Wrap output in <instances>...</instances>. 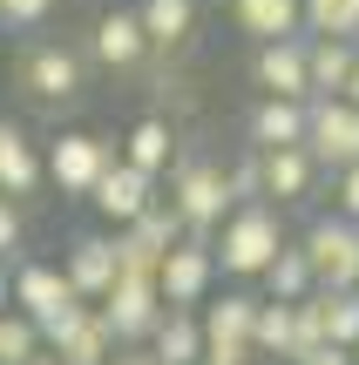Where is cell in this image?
Returning a JSON list of instances; mask_svg holds the SVG:
<instances>
[{"mask_svg":"<svg viewBox=\"0 0 359 365\" xmlns=\"http://www.w3.org/2000/svg\"><path fill=\"white\" fill-rule=\"evenodd\" d=\"M108 365H156V359H149V352H143V345H122V352H116V359H108Z\"/></svg>","mask_w":359,"mask_h":365,"instance_id":"34","label":"cell"},{"mask_svg":"<svg viewBox=\"0 0 359 365\" xmlns=\"http://www.w3.org/2000/svg\"><path fill=\"white\" fill-rule=\"evenodd\" d=\"M251 81L265 102H312V68H305V34L298 41H271L251 54Z\"/></svg>","mask_w":359,"mask_h":365,"instance_id":"11","label":"cell"},{"mask_svg":"<svg viewBox=\"0 0 359 365\" xmlns=\"http://www.w3.org/2000/svg\"><path fill=\"white\" fill-rule=\"evenodd\" d=\"M95 312L108 318V331H116V345H143V339H156V325H163V284L156 277H116V291H108Z\"/></svg>","mask_w":359,"mask_h":365,"instance_id":"7","label":"cell"},{"mask_svg":"<svg viewBox=\"0 0 359 365\" xmlns=\"http://www.w3.org/2000/svg\"><path fill=\"white\" fill-rule=\"evenodd\" d=\"M68 284L81 291L89 304H102L108 291H116V277H122V250H116V230H81L75 244H68Z\"/></svg>","mask_w":359,"mask_h":365,"instance_id":"12","label":"cell"},{"mask_svg":"<svg viewBox=\"0 0 359 365\" xmlns=\"http://www.w3.org/2000/svg\"><path fill=\"white\" fill-rule=\"evenodd\" d=\"M298 244H305V257H312L319 291H359V223H346L333 210V217H312Z\"/></svg>","mask_w":359,"mask_h":365,"instance_id":"4","label":"cell"},{"mask_svg":"<svg viewBox=\"0 0 359 365\" xmlns=\"http://www.w3.org/2000/svg\"><path fill=\"white\" fill-rule=\"evenodd\" d=\"M7 312H14V271L0 264V318H7Z\"/></svg>","mask_w":359,"mask_h":365,"instance_id":"35","label":"cell"},{"mask_svg":"<svg viewBox=\"0 0 359 365\" xmlns=\"http://www.w3.org/2000/svg\"><path fill=\"white\" fill-rule=\"evenodd\" d=\"M14 75H21L27 102L61 108V102H75V95H81V54L68 48V41H27Z\"/></svg>","mask_w":359,"mask_h":365,"instance_id":"5","label":"cell"},{"mask_svg":"<svg viewBox=\"0 0 359 365\" xmlns=\"http://www.w3.org/2000/svg\"><path fill=\"white\" fill-rule=\"evenodd\" d=\"M21 210H14V196H0V264H7V271H14V264H21Z\"/></svg>","mask_w":359,"mask_h":365,"instance_id":"32","label":"cell"},{"mask_svg":"<svg viewBox=\"0 0 359 365\" xmlns=\"http://www.w3.org/2000/svg\"><path fill=\"white\" fill-rule=\"evenodd\" d=\"M116 163H122L116 143L81 135V129H68V135H54V143H48V176H54V190H61V196H95V182L116 170Z\"/></svg>","mask_w":359,"mask_h":365,"instance_id":"6","label":"cell"},{"mask_svg":"<svg viewBox=\"0 0 359 365\" xmlns=\"http://www.w3.org/2000/svg\"><path fill=\"white\" fill-rule=\"evenodd\" d=\"M129 237H136L143 250H156V257H170L176 244H190V223L176 217L170 196H156V203H149V217H143V223H129Z\"/></svg>","mask_w":359,"mask_h":365,"instance_id":"25","label":"cell"},{"mask_svg":"<svg viewBox=\"0 0 359 365\" xmlns=\"http://www.w3.org/2000/svg\"><path fill=\"white\" fill-rule=\"evenodd\" d=\"M48 14H54V0H0V27H14V34L41 27Z\"/></svg>","mask_w":359,"mask_h":365,"instance_id":"31","label":"cell"},{"mask_svg":"<svg viewBox=\"0 0 359 365\" xmlns=\"http://www.w3.org/2000/svg\"><path fill=\"white\" fill-rule=\"evenodd\" d=\"M244 135H251L258 156L305 149V135H312V102H265V95H258L251 115H244Z\"/></svg>","mask_w":359,"mask_h":365,"instance_id":"14","label":"cell"},{"mask_svg":"<svg viewBox=\"0 0 359 365\" xmlns=\"http://www.w3.org/2000/svg\"><path fill=\"white\" fill-rule=\"evenodd\" d=\"M231 196H238V203H265V156H258V149H244V156L231 163Z\"/></svg>","mask_w":359,"mask_h":365,"instance_id":"30","label":"cell"},{"mask_svg":"<svg viewBox=\"0 0 359 365\" xmlns=\"http://www.w3.org/2000/svg\"><path fill=\"white\" fill-rule=\"evenodd\" d=\"M353 61H359V48H353V41H312V34H305L312 102H339V95H346V81H353Z\"/></svg>","mask_w":359,"mask_h":365,"instance_id":"20","label":"cell"},{"mask_svg":"<svg viewBox=\"0 0 359 365\" xmlns=\"http://www.w3.org/2000/svg\"><path fill=\"white\" fill-rule=\"evenodd\" d=\"M14 312H27V318L41 325V339H48V331H61L75 312H89V298L68 284V271H61V264L21 257V264H14Z\"/></svg>","mask_w":359,"mask_h":365,"instance_id":"3","label":"cell"},{"mask_svg":"<svg viewBox=\"0 0 359 365\" xmlns=\"http://www.w3.org/2000/svg\"><path fill=\"white\" fill-rule=\"evenodd\" d=\"M312 291H319V277H312L305 244H285V250H278V264L265 271V298H271V304H305Z\"/></svg>","mask_w":359,"mask_h":365,"instance_id":"23","label":"cell"},{"mask_svg":"<svg viewBox=\"0 0 359 365\" xmlns=\"http://www.w3.org/2000/svg\"><path fill=\"white\" fill-rule=\"evenodd\" d=\"M136 21H143L149 48H183L197 27V0H136Z\"/></svg>","mask_w":359,"mask_h":365,"instance_id":"22","label":"cell"},{"mask_svg":"<svg viewBox=\"0 0 359 365\" xmlns=\"http://www.w3.org/2000/svg\"><path fill=\"white\" fill-rule=\"evenodd\" d=\"M34 365H61V359H54V352H41V359H34Z\"/></svg>","mask_w":359,"mask_h":365,"instance_id":"37","label":"cell"},{"mask_svg":"<svg viewBox=\"0 0 359 365\" xmlns=\"http://www.w3.org/2000/svg\"><path fill=\"white\" fill-rule=\"evenodd\" d=\"M251 365H278V359H251Z\"/></svg>","mask_w":359,"mask_h":365,"instance_id":"38","label":"cell"},{"mask_svg":"<svg viewBox=\"0 0 359 365\" xmlns=\"http://www.w3.org/2000/svg\"><path fill=\"white\" fill-rule=\"evenodd\" d=\"M333 210L346 223H359V170H346V176H333Z\"/></svg>","mask_w":359,"mask_h":365,"instance_id":"33","label":"cell"},{"mask_svg":"<svg viewBox=\"0 0 359 365\" xmlns=\"http://www.w3.org/2000/svg\"><path fill=\"white\" fill-rule=\"evenodd\" d=\"M231 21H238L258 48L298 41V34H305V0H231Z\"/></svg>","mask_w":359,"mask_h":365,"instance_id":"17","label":"cell"},{"mask_svg":"<svg viewBox=\"0 0 359 365\" xmlns=\"http://www.w3.org/2000/svg\"><path fill=\"white\" fill-rule=\"evenodd\" d=\"M48 352V339H41V325L27 312H7L0 318V365H34Z\"/></svg>","mask_w":359,"mask_h":365,"instance_id":"28","label":"cell"},{"mask_svg":"<svg viewBox=\"0 0 359 365\" xmlns=\"http://www.w3.org/2000/svg\"><path fill=\"white\" fill-rule=\"evenodd\" d=\"M170 203H176V217L190 223V237L217 244V230H224L231 210H238V196H231V170H224V163H203V156L176 163V170H170Z\"/></svg>","mask_w":359,"mask_h":365,"instance_id":"2","label":"cell"},{"mask_svg":"<svg viewBox=\"0 0 359 365\" xmlns=\"http://www.w3.org/2000/svg\"><path fill=\"white\" fill-rule=\"evenodd\" d=\"M285 244L292 237H285V217L271 203H238L231 223L217 230V271L224 277H265Z\"/></svg>","mask_w":359,"mask_h":365,"instance_id":"1","label":"cell"},{"mask_svg":"<svg viewBox=\"0 0 359 365\" xmlns=\"http://www.w3.org/2000/svg\"><path fill=\"white\" fill-rule=\"evenodd\" d=\"M48 352L61 359V365H108L122 345H116V331H108V318L89 304V312H75L61 331H48Z\"/></svg>","mask_w":359,"mask_h":365,"instance_id":"16","label":"cell"},{"mask_svg":"<svg viewBox=\"0 0 359 365\" xmlns=\"http://www.w3.org/2000/svg\"><path fill=\"white\" fill-rule=\"evenodd\" d=\"M325 304V339L339 352H359V291H319Z\"/></svg>","mask_w":359,"mask_h":365,"instance_id":"29","label":"cell"},{"mask_svg":"<svg viewBox=\"0 0 359 365\" xmlns=\"http://www.w3.org/2000/svg\"><path fill=\"white\" fill-rule=\"evenodd\" d=\"M312 163L333 176L359 170V108L353 102H312V135H305Z\"/></svg>","mask_w":359,"mask_h":365,"instance_id":"9","label":"cell"},{"mask_svg":"<svg viewBox=\"0 0 359 365\" xmlns=\"http://www.w3.org/2000/svg\"><path fill=\"white\" fill-rule=\"evenodd\" d=\"M149 359H156V365H203V359H211V345H203V318L163 312L156 339H149Z\"/></svg>","mask_w":359,"mask_h":365,"instance_id":"21","label":"cell"},{"mask_svg":"<svg viewBox=\"0 0 359 365\" xmlns=\"http://www.w3.org/2000/svg\"><path fill=\"white\" fill-rule=\"evenodd\" d=\"M353 365H359V352H353Z\"/></svg>","mask_w":359,"mask_h":365,"instance_id":"39","label":"cell"},{"mask_svg":"<svg viewBox=\"0 0 359 365\" xmlns=\"http://www.w3.org/2000/svg\"><path fill=\"white\" fill-rule=\"evenodd\" d=\"M292 345H298V304H258V359H292Z\"/></svg>","mask_w":359,"mask_h":365,"instance_id":"26","label":"cell"},{"mask_svg":"<svg viewBox=\"0 0 359 365\" xmlns=\"http://www.w3.org/2000/svg\"><path fill=\"white\" fill-rule=\"evenodd\" d=\"M258 304L265 298L231 291V298H217L211 312H203V345H211L217 365H251L258 359Z\"/></svg>","mask_w":359,"mask_h":365,"instance_id":"8","label":"cell"},{"mask_svg":"<svg viewBox=\"0 0 359 365\" xmlns=\"http://www.w3.org/2000/svg\"><path fill=\"white\" fill-rule=\"evenodd\" d=\"M89 54L108 68V75H129V68H143V61H149V34H143V21H136V7H108L102 21H95Z\"/></svg>","mask_w":359,"mask_h":365,"instance_id":"15","label":"cell"},{"mask_svg":"<svg viewBox=\"0 0 359 365\" xmlns=\"http://www.w3.org/2000/svg\"><path fill=\"white\" fill-rule=\"evenodd\" d=\"M48 176V156H34L21 122H0V196H34Z\"/></svg>","mask_w":359,"mask_h":365,"instance_id":"18","label":"cell"},{"mask_svg":"<svg viewBox=\"0 0 359 365\" xmlns=\"http://www.w3.org/2000/svg\"><path fill=\"white\" fill-rule=\"evenodd\" d=\"M163 304L170 312H190V304H203L211 298V284H217V244H203V237H190V244H176L170 257H163Z\"/></svg>","mask_w":359,"mask_h":365,"instance_id":"10","label":"cell"},{"mask_svg":"<svg viewBox=\"0 0 359 365\" xmlns=\"http://www.w3.org/2000/svg\"><path fill=\"white\" fill-rule=\"evenodd\" d=\"M170 156H176L170 122H156V115H143V122L129 129V143H122V163H129V170H143V176H163V170H170Z\"/></svg>","mask_w":359,"mask_h":365,"instance_id":"24","label":"cell"},{"mask_svg":"<svg viewBox=\"0 0 359 365\" xmlns=\"http://www.w3.org/2000/svg\"><path fill=\"white\" fill-rule=\"evenodd\" d=\"M95 217L108 223V230H129V223H143L149 217V203H156V176H143V170H129V163H116L102 182H95Z\"/></svg>","mask_w":359,"mask_h":365,"instance_id":"13","label":"cell"},{"mask_svg":"<svg viewBox=\"0 0 359 365\" xmlns=\"http://www.w3.org/2000/svg\"><path fill=\"white\" fill-rule=\"evenodd\" d=\"M305 34L312 41H353L359 48V0H305Z\"/></svg>","mask_w":359,"mask_h":365,"instance_id":"27","label":"cell"},{"mask_svg":"<svg viewBox=\"0 0 359 365\" xmlns=\"http://www.w3.org/2000/svg\"><path fill=\"white\" fill-rule=\"evenodd\" d=\"M339 102H353V108H359V61H353V81H346V95H339Z\"/></svg>","mask_w":359,"mask_h":365,"instance_id":"36","label":"cell"},{"mask_svg":"<svg viewBox=\"0 0 359 365\" xmlns=\"http://www.w3.org/2000/svg\"><path fill=\"white\" fill-rule=\"evenodd\" d=\"M312 182H319V163H312V149H278V156H265V203H271V210L305 203Z\"/></svg>","mask_w":359,"mask_h":365,"instance_id":"19","label":"cell"}]
</instances>
